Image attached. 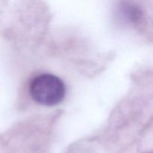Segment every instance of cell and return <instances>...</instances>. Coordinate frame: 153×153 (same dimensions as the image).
I'll return each instance as SVG.
<instances>
[{"label":"cell","mask_w":153,"mask_h":153,"mask_svg":"<svg viewBox=\"0 0 153 153\" xmlns=\"http://www.w3.org/2000/svg\"><path fill=\"white\" fill-rule=\"evenodd\" d=\"M30 94L36 102L53 106L62 102L65 97V85L61 79L51 74L37 76L30 85Z\"/></svg>","instance_id":"obj_1"},{"label":"cell","mask_w":153,"mask_h":153,"mask_svg":"<svg viewBox=\"0 0 153 153\" xmlns=\"http://www.w3.org/2000/svg\"><path fill=\"white\" fill-rule=\"evenodd\" d=\"M149 153H152V152H149Z\"/></svg>","instance_id":"obj_2"}]
</instances>
